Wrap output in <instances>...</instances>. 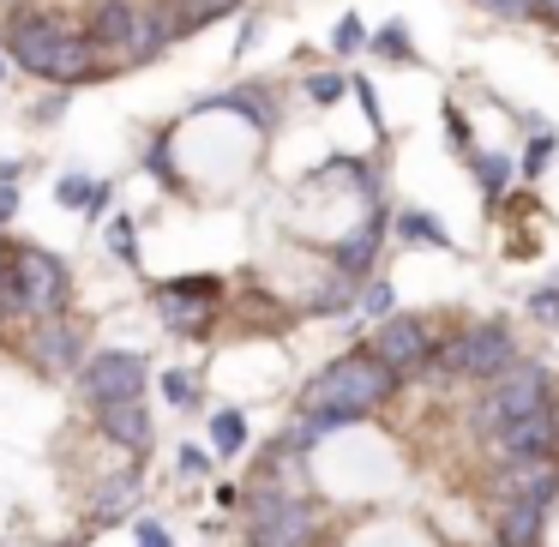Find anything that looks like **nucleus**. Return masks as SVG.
Returning a JSON list of instances; mask_svg holds the SVG:
<instances>
[{
  "label": "nucleus",
  "mask_w": 559,
  "mask_h": 547,
  "mask_svg": "<svg viewBox=\"0 0 559 547\" xmlns=\"http://www.w3.org/2000/svg\"><path fill=\"white\" fill-rule=\"evenodd\" d=\"M391 385H397V373H391L385 361H379L373 349L367 355H337V361L325 367V373L307 385V415H325V421H361V415H373L379 403L391 397Z\"/></svg>",
  "instance_id": "f257e3e1"
},
{
  "label": "nucleus",
  "mask_w": 559,
  "mask_h": 547,
  "mask_svg": "<svg viewBox=\"0 0 559 547\" xmlns=\"http://www.w3.org/2000/svg\"><path fill=\"white\" fill-rule=\"evenodd\" d=\"M547 391H554V373H547V367H535V361L506 367V373L493 379V391L475 403V433L493 439L499 427H511V421H523V415L547 409Z\"/></svg>",
  "instance_id": "f03ea898"
},
{
  "label": "nucleus",
  "mask_w": 559,
  "mask_h": 547,
  "mask_svg": "<svg viewBox=\"0 0 559 547\" xmlns=\"http://www.w3.org/2000/svg\"><path fill=\"white\" fill-rule=\"evenodd\" d=\"M145 355H133V349H103V355H91L85 361V397L97 403V409H109V403H139V391H145Z\"/></svg>",
  "instance_id": "7ed1b4c3"
},
{
  "label": "nucleus",
  "mask_w": 559,
  "mask_h": 547,
  "mask_svg": "<svg viewBox=\"0 0 559 547\" xmlns=\"http://www.w3.org/2000/svg\"><path fill=\"white\" fill-rule=\"evenodd\" d=\"M73 37V31L61 25L55 13H13L7 19V55H13L25 73H49V61H55V49Z\"/></svg>",
  "instance_id": "20e7f679"
},
{
  "label": "nucleus",
  "mask_w": 559,
  "mask_h": 547,
  "mask_svg": "<svg viewBox=\"0 0 559 547\" xmlns=\"http://www.w3.org/2000/svg\"><path fill=\"white\" fill-rule=\"evenodd\" d=\"M373 355L391 367V373H421L427 361H433V331H427V319H415V313H391L385 325H379V337H373Z\"/></svg>",
  "instance_id": "39448f33"
},
{
  "label": "nucleus",
  "mask_w": 559,
  "mask_h": 547,
  "mask_svg": "<svg viewBox=\"0 0 559 547\" xmlns=\"http://www.w3.org/2000/svg\"><path fill=\"white\" fill-rule=\"evenodd\" d=\"M307 542H313V518L295 494L253 499V547H307Z\"/></svg>",
  "instance_id": "423d86ee"
},
{
  "label": "nucleus",
  "mask_w": 559,
  "mask_h": 547,
  "mask_svg": "<svg viewBox=\"0 0 559 547\" xmlns=\"http://www.w3.org/2000/svg\"><path fill=\"white\" fill-rule=\"evenodd\" d=\"M13 271H19V289H25V307L37 319H49V313L67 307V265L55 253H43V247H19Z\"/></svg>",
  "instance_id": "0eeeda50"
},
{
  "label": "nucleus",
  "mask_w": 559,
  "mask_h": 547,
  "mask_svg": "<svg viewBox=\"0 0 559 547\" xmlns=\"http://www.w3.org/2000/svg\"><path fill=\"white\" fill-rule=\"evenodd\" d=\"M85 37L97 43V55H127V61H139V43H145V7H139V0H97Z\"/></svg>",
  "instance_id": "6e6552de"
},
{
  "label": "nucleus",
  "mask_w": 559,
  "mask_h": 547,
  "mask_svg": "<svg viewBox=\"0 0 559 547\" xmlns=\"http://www.w3.org/2000/svg\"><path fill=\"white\" fill-rule=\"evenodd\" d=\"M211 307H217V277H175L157 289V313L169 331H205L211 325Z\"/></svg>",
  "instance_id": "1a4fd4ad"
},
{
  "label": "nucleus",
  "mask_w": 559,
  "mask_h": 547,
  "mask_svg": "<svg viewBox=\"0 0 559 547\" xmlns=\"http://www.w3.org/2000/svg\"><path fill=\"white\" fill-rule=\"evenodd\" d=\"M506 367H518V343H511V331L499 325V319L463 331V343H457V373H469V379H499Z\"/></svg>",
  "instance_id": "9d476101"
},
{
  "label": "nucleus",
  "mask_w": 559,
  "mask_h": 547,
  "mask_svg": "<svg viewBox=\"0 0 559 547\" xmlns=\"http://www.w3.org/2000/svg\"><path fill=\"white\" fill-rule=\"evenodd\" d=\"M31 361L43 367V373L61 379L67 367H79V325H67L61 313H49L37 325V337H31Z\"/></svg>",
  "instance_id": "9b49d317"
},
{
  "label": "nucleus",
  "mask_w": 559,
  "mask_h": 547,
  "mask_svg": "<svg viewBox=\"0 0 559 547\" xmlns=\"http://www.w3.org/2000/svg\"><path fill=\"white\" fill-rule=\"evenodd\" d=\"M554 487H559L554 457H511L506 475H499V499H542V506H554Z\"/></svg>",
  "instance_id": "f8f14e48"
},
{
  "label": "nucleus",
  "mask_w": 559,
  "mask_h": 547,
  "mask_svg": "<svg viewBox=\"0 0 559 547\" xmlns=\"http://www.w3.org/2000/svg\"><path fill=\"white\" fill-rule=\"evenodd\" d=\"M554 439H559L554 409H535V415H523V421L499 427L493 451H506V457H547V451H554Z\"/></svg>",
  "instance_id": "ddd939ff"
},
{
  "label": "nucleus",
  "mask_w": 559,
  "mask_h": 547,
  "mask_svg": "<svg viewBox=\"0 0 559 547\" xmlns=\"http://www.w3.org/2000/svg\"><path fill=\"white\" fill-rule=\"evenodd\" d=\"M542 523H547V506L542 499H506V511H499V547H535L542 542Z\"/></svg>",
  "instance_id": "4468645a"
},
{
  "label": "nucleus",
  "mask_w": 559,
  "mask_h": 547,
  "mask_svg": "<svg viewBox=\"0 0 559 547\" xmlns=\"http://www.w3.org/2000/svg\"><path fill=\"white\" fill-rule=\"evenodd\" d=\"M103 433L127 451H145L151 445V415L139 409V403H109V409H103Z\"/></svg>",
  "instance_id": "2eb2a0df"
},
{
  "label": "nucleus",
  "mask_w": 559,
  "mask_h": 547,
  "mask_svg": "<svg viewBox=\"0 0 559 547\" xmlns=\"http://www.w3.org/2000/svg\"><path fill=\"white\" fill-rule=\"evenodd\" d=\"M337 271H343L349 283L373 271V223H367L361 235H349V241H337Z\"/></svg>",
  "instance_id": "dca6fc26"
},
{
  "label": "nucleus",
  "mask_w": 559,
  "mask_h": 547,
  "mask_svg": "<svg viewBox=\"0 0 559 547\" xmlns=\"http://www.w3.org/2000/svg\"><path fill=\"white\" fill-rule=\"evenodd\" d=\"M133 499H139V481H133V475H115V481H103V494H97V506H91V511L109 523V518H127Z\"/></svg>",
  "instance_id": "f3484780"
},
{
  "label": "nucleus",
  "mask_w": 559,
  "mask_h": 547,
  "mask_svg": "<svg viewBox=\"0 0 559 547\" xmlns=\"http://www.w3.org/2000/svg\"><path fill=\"white\" fill-rule=\"evenodd\" d=\"M55 193H61V205H79V211H91V217L109 205V187H103V181H85V175H67Z\"/></svg>",
  "instance_id": "a211bd4d"
},
{
  "label": "nucleus",
  "mask_w": 559,
  "mask_h": 547,
  "mask_svg": "<svg viewBox=\"0 0 559 547\" xmlns=\"http://www.w3.org/2000/svg\"><path fill=\"white\" fill-rule=\"evenodd\" d=\"M397 235H403V241H427V247H451V235L439 229L433 217H421V211H403V217H397Z\"/></svg>",
  "instance_id": "6ab92c4d"
},
{
  "label": "nucleus",
  "mask_w": 559,
  "mask_h": 547,
  "mask_svg": "<svg viewBox=\"0 0 559 547\" xmlns=\"http://www.w3.org/2000/svg\"><path fill=\"white\" fill-rule=\"evenodd\" d=\"M211 439H217V451H223V457H235V451L247 445V421H241L235 409H223L217 421H211Z\"/></svg>",
  "instance_id": "aec40b11"
},
{
  "label": "nucleus",
  "mask_w": 559,
  "mask_h": 547,
  "mask_svg": "<svg viewBox=\"0 0 559 547\" xmlns=\"http://www.w3.org/2000/svg\"><path fill=\"white\" fill-rule=\"evenodd\" d=\"M109 253L121 259V265H139V247H133V223H127V217H115V223H109Z\"/></svg>",
  "instance_id": "412c9836"
},
{
  "label": "nucleus",
  "mask_w": 559,
  "mask_h": 547,
  "mask_svg": "<svg viewBox=\"0 0 559 547\" xmlns=\"http://www.w3.org/2000/svg\"><path fill=\"white\" fill-rule=\"evenodd\" d=\"M181 7V19H187V31L193 25H205V19H217V13H229L235 0H175Z\"/></svg>",
  "instance_id": "4be33fe9"
},
{
  "label": "nucleus",
  "mask_w": 559,
  "mask_h": 547,
  "mask_svg": "<svg viewBox=\"0 0 559 547\" xmlns=\"http://www.w3.org/2000/svg\"><path fill=\"white\" fill-rule=\"evenodd\" d=\"M361 43H367V31H361V19H337V31H331V49H337V55H355V49H361Z\"/></svg>",
  "instance_id": "5701e85b"
},
{
  "label": "nucleus",
  "mask_w": 559,
  "mask_h": 547,
  "mask_svg": "<svg viewBox=\"0 0 559 547\" xmlns=\"http://www.w3.org/2000/svg\"><path fill=\"white\" fill-rule=\"evenodd\" d=\"M475 175H481V187H487V199H499L506 193V157H475Z\"/></svg>",
  "instance_id": "b1692460"
},
{
  "label": "nucleus",
  "mask_w": 559,
  "mask_h": 547,
  "mask_svg": "<svg viewBox=\"0 0 559 547\" xmlns=\"http://www.w3.org/2000/svg\"><path fill=\"white\" fill-rule=\"evenodd\" d=\"M163 391H169V403H175V409H193V403H199L193 373H163Z\"/></svg>",
  "instance_id": "393cba45"
},
{
  "label": "nucleus",
  "mask_w": 559,
  "mask_h": 547,
  "mask_svg": "<svg viewBox=\"0 0 559 547\" xmlns=\"http://www.w3.org/2000/svg\"><path fill=\"white\" fill-rule=\"evenodd\" d=\"M19 211V163H0V223Z\"/></svg>",
  "instance_id": "a878e982"
},
{
  "label": "nucleus",
  "mask_w": 559,
  "mask_h": 547,
  "mask_svg": "<svg viewBox=\"0 0 559 547\" xmlns=\"http://www.w3.org/2000/svg\"><path fill=\"white\" fill-rule=\"evenodd\" d=\"M373 49L385 55V61H403V55H409V31H403V25H385V31H379Z\"/></svg>",
  "instance_id": "bb28decb"
},
{
  "label": "nucleus",
  "mask_w": 559,
  "mask_h": 547,
  "mask_svg": "<svg viewBox=\"0 0 559 547\" xmlns=\"http://www.w3.org/2000/svg\"><path fill=\"white\" fill-rule=\"evenodd\" d=\"M307 97H313V103H337L343 97V79L337 73H313V79H307Z\"/></svg>",
  "instance_id": "cd10ccee"
},
{
  "label": "nucleus",
  "mask_w": 559,
  "mask_h": 547,
  "mask_svg": "<svg viewBox=\"0 0 559 547\" xmlns=\"http://www.w3.org/2000/svg\"><path fill=\"white\" fill-rule=\"evenodd\" d=\"M530 313L554 325V319H559V289H535V295H530Z\"/></svg>",
  "instance_id": "c85d7f7f"
},
{
  "label": "nucleus",
  "mask_w": 559,
  "mask_h": 547,
  "mask_svg": "<svg viewBox=\"0 0 559 547\" xmlns=\"http://www.w3.org/2000/svg\"><path fill=\"white\" fill-rule=\"evenodd\" d=\"M547 157H554V133H547V139H535V145H530V157H523V169H530V175H542V169H547Z\"/></svg>",
  "instance_id": "c756f323"
},
{
  "label": "nucleus",
  "mask_w": 559,
  "mask_h": 547,
  "mask_svg": "<svg viewBox=\"0 0 559 547\" xmlns=\"http://www.w3.org/2000/svg\"><path fill=\"white\" fill-rule=\"evenodd\" d=\"M139 547H175V535L163 523H139Z\"/></svg>",
  "instance_id": "7c9ffc66"
},
{
  "label": "nucleus",
  "mask_w": 559,
  "mask_h": 547,
  "mask_svg": "<svg viewBox=\"0 0 559 547\" xmlns=\"http://www.w3.org/2000/svg\"><path fill=\"white\" fill-rule=\"evenodd\" d=\"M361 301H367V313H385V319H391V289H385V283H373Z\"/></svg>",
  "instance_id": "2f4dec72"
}]
</instances>
